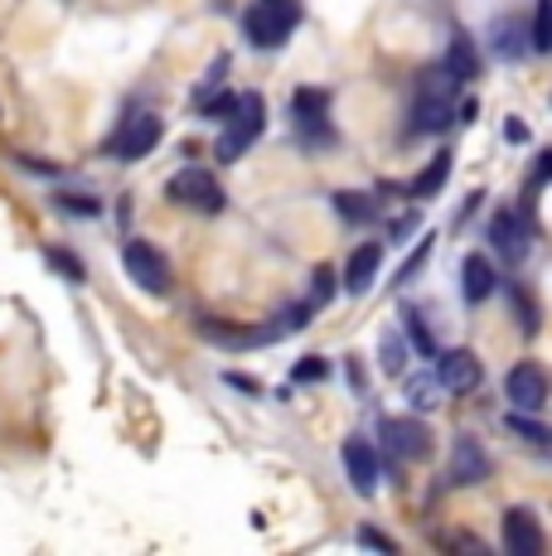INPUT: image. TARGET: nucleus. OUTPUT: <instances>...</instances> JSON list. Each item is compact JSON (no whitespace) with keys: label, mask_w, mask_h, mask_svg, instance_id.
Listing matches in <instances>:
<instances>
[{"label":"nucleus","mask_w":552,"mask_h":556,"mask_svg":"<svg viewBox=\"0 0 552 556\" xmlns=\"http://www.w3.org/2000/svg\"><path fill=\"white\" fill-rule=\"evenodd\" d=\"M455 102H461V78H455L451 68H427L417 83V92H412V136H437L446 126L455 122Z\"/></svg>","instance_id":"1"},{"label":"nucleus","mask_w":552,"mask_h":556,"mask_svg":"<svg viewBox=\"0 0 552 556\" xmlns=\"http://www.w3.org/2000/svg\"><path fill=\"white\" fill-rule=\"evenodd\" d=\"M296 25H301V0H252L242 15V29L258 49H281Z\"/></svg>","instance_id":"2"},{"label":"nucleus","mask_w":552,"mask_h":556,"mask_svg":"<svg viewBox=\"0 0 552 556\" xmlns=\"http://www.w3.org/2000/svg\"><path fill=\"white\" fill-rule=\"evenodd\" d=\"M262 126H267V102H262V92H238V102H233L228 122H223V136H218V146H214L223 165L248 151V146L262 136Z\"/></svg>","instance_id":"3"},{"label":"nucleus","mask_w":552,"mask_h":556,"mask_svg":"<svg viewBox=\"0 0 552 556\" xmlns=\"http://www.w3.org/2000/svg\"><path fill=\"white\" fill-rule=\"evenodd\" d=\"M170 203H179V208H195V213H223L228 208V194H223V185L214 179V169H199V165H185L170 175L165 185Z\"/></svg>","instance_id":"4"},{"label":"nucleus","mask_w":552,"mask_h":556,"mask_svg":"<svg viewBox=\"0 0 552 556\" xmlns=\"http://www.w3.org/2000/svg\"><path fill=\"white\" fill-rule=\"evenodd\" d=\"M161 116L146 112V106H131V112L122 116V126L112 131V155L116 160H146L161 146Z\"/></svg>","instance_id":"5"},{"label":"nucleus","mask_w":552,"mask_h":556,"mask_svg":"<svg viewBox=\"0 0 552 556\" xmlns=\"http://www.w3.org/2000/svg\"><path fill=\"white\" fill-rule=\"evenodd\" d=\"M291 122H296V136H301L305 146H325V141H330V92L296 88Z\"/></svg>","instance_id":"6"},{"label":"nucleus","mask_w":552,"mask_h":556,"mask_svg":"<svg viewBox=\"0 0 552 556\" xmlns=\"http://www.w3.org/2000/svg\"><path fill=\"white\" fill-rule=\"evenodd\" d=\"M122 266H126V276H131V286H141V291H151V295L170 291V262L161 256V248H151V242H126Z\"/></svg>","instance_id":"7"},{"label":"nucleus","mask_w":552,"mask_h":556,"mask_svg":"<svg viewBox=\"0 0 552 556\" xmlns=\"http://www.w3.org/2000/svg\"><path fill=\"white\" fill-rule=\"evenodd\" d=\"M378 441L402 459H422L431 451V431L417 421V416H384V421H378Z\"/></svg>","instance_id":"8"},{"label":"nucleus","mask_w":552,"mask_h":556,"mask_svg":"<svg viewBox=\"0 0 552 556\" xmlns=\"http://www.w3.org/2000/svg\"><path fill=\"white\" fill-rule=\"evenodd\" d=\"M490 242L504 262H524L528 248H534V228H528L524 213L504 208V213H494V223H490Z\"/></svg>","instance_id":"9"},{"label":"nucleus","mask_w":552,"mask_h":556,"mask_svg":"<svg viewBox=\"0 0 552 556\" xmlns=\"http://www.w3.org/2000/svg\"><path fill=\"white\" fill-rule=\"evenodd\" d=\"M504 392H509V402H514L518 412H543V402H548L543 368H538V363H514L509 378H504Z\"/></svg>","instance_id":"10"},{"label":"nucleus","mask_w":552,"mask_h":556,"mask_svg":"<svg viewBox=\"0 0 552 556\" xmlns=\"http://www.w3.org/2000/svg\"><path fill=\"white\" fill-rule=\"evenodd\" d=\"M437 372H441L446 392H455V397H465V392H475V388H480V378H485L480 358H475L471 349H451V354H441Z\"/></svg>","instance_id":"11"},{"label":"nucleus","mask_w":552,"mask_h":556,"mask_svg":"<svg viewBox=\"0 0 552 556\" xmlns=\"http://www.w3.org/2000/svg\"><path fill=\"white\" fill-rule=\"evenodd\" d=\"M504 547L509 556H538L543 552V528L528 508H509L504 513Z\"/></svg>","instance_id":"12"},{"label":"nucleus","mask_w":552,"mask_h":556,"mask_svg":"<svg viewBox=\"0 0 552 556\" xmlns=\"http://www.w3.org/2000/svg\"><path fill=\"white\" fill-rule=\"evenodd\" d=\"M490 479V455L475 435H455V451H451V484H480Z\"/></svg>","instance_id":"13"},{"label":"nucleus","mask_w":552,"mask_h":556,"mask_svg":"<svg viewBox=\"0 0 552 556\" xmlns=\"http://www.w3.org/2000/svg\"><path fill=\"white\" fill-rule=\"evenodd\" d=\"M344 469L349 479H354V494H378V455L368 441H359V435H349L344 441Z\"/></svg>","instance_id":"14"},{"label":"nucleus","mask_w":552,"mask_h":556,"mask_svg":"<svg viewBox=\"0 0 552 556\" xmlns=\"http://www.w3.org/2000/svg\"><path fill=\"white\" fill-rule=\"evenodd\" d=\"M378 266H384V242H364V248H354V256L344 262V291L364 295L368 286H374Z\"/></svg>","instance_id":"15"},{"label":"nucleus","mask_w":552,"mask_h":556,"mask_svg":"<svg viewBox=\"0 0 552 556\" xmlns=\"http://www.w3.org/2000/svg\"><path fill=\"white\" fill-rule=\"evenodd\" d=\"M494 266H490V256H480V252H471L461 262V291H465V301L471 305H480V301H490L494 295Z\"/></svg>","instance_id":"16"},{"label":"nucleus","mask_w":552,"mask_h":556,"mask_svg":"<svg viewBox=\"0 0 552 556\" xmlns=\"http://www.w3.org/2000/svg\"><path fill=\"white\" fill-rule=\"evenodd\" d=\"M490 39H494V53H499V59H524V49L534 45V35H524V25H518L514 15L499 20Z\"/></svg>","instance_id":"17"},{"label":"nucleus","mask_w":552,"mask_h":556,"mask_svg":"<svg viewBox=\"0 0 552 556\" xmlns=\"http://www.w3.org/2000/svg\"><path fill=\"white\" fill-rule=\"evenodd\" d=\"M446 68H451L461 83H471L475 73H480V59H475V45L461 35V29H455V35H451V45H446Z\"/></svg>","instance_id":"18"},{"label":"nucleus","mask_w":552,"mask_h":556,"mask_svg":"<svg viewBox=\"0 0 552 556\" xmlns=\"http://www.w3.org/2000/svg\"><path fill=\"white\" fill-rule=\"evenodd\" d=\"M441 372H417V378H407V402L417 406V412H431V406H441Z\"/></svg>","instance_id":"19"},{"label":"nucleus","mask_w":552,"mask_h":556,"mask_svg":"<svg viewBox=\"0 0 552 556\" xmlns=\"http://www.w3.org/2000/svg\"><path fill=\"white\" fill-rule=\"evenodd\" d=\"M335 213L344 223H374L378 218V203L368 194H354V189H339V194H335Z\"/></svg>","instance_id":"20"},{"label":"nucleus","mask_w":552,"mask_h":556,"mask_svg":"<svg viewBox=\"0 0 552 556\" xmlns=\"http://www.w3.org/2000/svg\"><path fill=\"white\" fill-rule=\"evenodd\" d=\"M509 431L514 435H524L528 445H543V451H552V426H543V421H534L528 412H518V416H509Z\"/></svg>","instance_id":"21"},{"label":"nucleus","mask_w":552,"mask_h":556,"mask_svg":"<svg viewBox=\"0 0 552 556\" xmlns=\"http://www.w3.org/2000/svg\"><path fill=\"white\" fill-rule=\"evenodd\" d=\"M446 175H451V151H441L437 160H431L427 175H422L417 185H412V194H417V199H431V194H437V189L446 185Z\"/></svg>","instance_id":"22"},{"label":"nucleus","mask_w":552,"mask_h":556,"mask_svg":"<svg viewBox=\"0 0 552 556\" xmlns=\"http://www.w3.org/2000/svg\"><path fill=\"white\" fill-rule=\"evenodd\" d=\"M534 49L552 53V0H538L534 10Z\"/></svg>","instance_id":"23"},{"label":"nucleus","mask_w":552,"mask_h":556,"mask_svg":"<svg viewBox=\"0 0 552 556\" xmlns=\"http://www.w3.org/2000/svg\"><path fill=\"white\" fill-rule=\"evenodd\" d=\"M427 256H431V238H422V242H417V252H412V256H407V262H402V266H398V276H392V286H407V281H412V276H417V271H422V262H427Z\"/></svg>","instance_id":"24"},{"label":"nucleus","mask_w":552,"mask_h":556,"mask_svg":"<svg viewBox=\"0 0 552 556\" xmlns=\"http://www.w3.org/2000/svg\"><path fill=\"white\" fill-rule=\"evenodd\" d=\"M402 363H407V349H402L398 334H384V372H402Z\"/></svg>","instance_id":"25"},{"label":"nucleus","mask_w":552,"mask_h":556,"mask_svg":"<svg viewBox=\"0 0 552 556\" xmlns=\"http://www.w3.org/2000/svg\"><path fill=\"white\" fill-rule=\"evenodd\" d=\"M59 208L63 213H78V218H92V213H98V199H88V194H59Z\"/></svg>","instance_id":"26"},{"label":"nucleus","mask_w":552,"mask_h":556,"mask_svg":"<svg viewBox=\"0 0 552 556\" xmlns=\"http://www.w3.org/2000/svg\"><path fill=\"white\" fill-rule=\"evenodd\" d=\"M325 372H330V368H325V358H301V363H296V382H321Z\"/></svg>","instance_id":"27"},{"label":"nucleus","mask_w":552,"mask_h":556,"mask_svg":"<svg viewBox=\"0 0 552 556\" xmlns=\"http://www.w3.org/2000/svg\"><path fill=\"white\" fill-rule=\"evenodd\" d=\"M407 339L422 349V354H437V344H431V334L422 329V319H417V315H407Z\"/></svg>","instance_id":"28"},{"label":"nucleus","mask_w":552,"mask_h":556,"mask_svg":"<svg viewBox=\"0 0 552 556\" xmlns=\"http://www.w3.org/2000/svg\"><path fill=\"white\" fill-rule=\"evenodd\" d=\"M359 547H378V552H398V542L384 538V532H374V528H359Z\"/></svg>","instance_id":"29"},{"label":"nucleus","mask_w":552,"mask_h":556,"mask_svg":"<svg viewBox=\"0 0 552 556\" xmlns=\"http://www.w3.org/2000/svg\"><path fill=\"white\" fill-rule=\"evenodd\" d=\"M514 301H518V315H524V334H538V309H534V301H528L524 291H514Z\"/></svg>","instance_id":"30"},{"label":"nucleus","mask_w":552,"mask_h":556,"mask_svg":"<svg viewBox=\"0 0 552 556\" xmlns=\"http://www.w3.org/2000/svg\"><path fill=\"white\" fill-rule=\"evenodd\" d=\"M330 286H335L330 271H315V295H311V305H325V301H330Z\"/></svg>","instance_id":"31"},{"label":"nucleus","mask_w":552,"mask_h":556,"mask_svg":"<svg viewBox=\"0 0 552 556\" xmlns=\"http://www.w3.org/2000/svg\"><path fill=\"white\" fill-rule=\"evenodd\" d=\"M504 141H509V146H524V141H528V126L518 122V116H509V122H504Z\"/></svg>","instance_id":"32"},{"label":"nucleus","mask_w":552,"mask_h":556,"mask_svg":"<svg viewBox=\"0 0 552 556\" xmlns=\"http://www.w3.org/2000/svg\"><path fill=\"white\" fill-rule=\"evenodd\" d=\"M49 262H54L63 276H73V281H83V266L73 262V256H63V252H49Z\"/></svg>","instance_id":"33"},{"label":"nucleus","mask_w":552,"mask_h":556,"mask_svg":"<svg viewBox=\"0 0 552 556\" xmlns=\"http://www.w3.org/2000/svg\"><path fill=\"white\" fill-rule=\"evenodd\" d=\"M548 179H552V151L538 155V165H534V185H548Z\"/></svg>","instance_id":"34"}]
</instances>
